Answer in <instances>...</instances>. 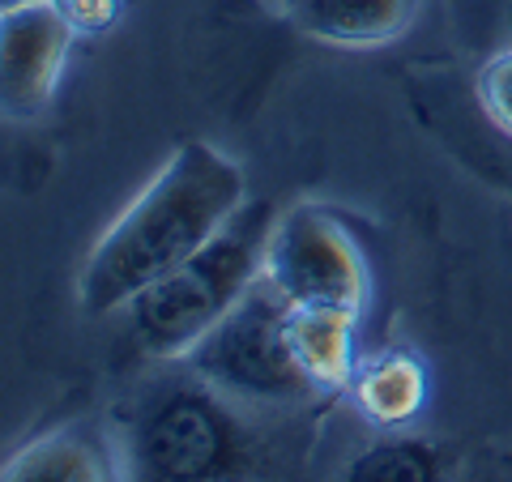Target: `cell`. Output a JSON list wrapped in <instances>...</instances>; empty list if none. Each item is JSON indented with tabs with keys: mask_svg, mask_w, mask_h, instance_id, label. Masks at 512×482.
<instances>
[{
	"mask_svg": "<svg viewBox=\"0 0 512 482\" xmlns=\"http://www.w3.org/2000/svg\"><path fill=\"white\" fill-rule=\"evenodd\" d=\"M13 5H30V0H5V9H13Z\"/></svg>",
	"mask_w": 512,
	"mask_h": 482,
	"instance_id": "obj_14",
	"label": "cell"
},
{
	"mask_svg": "<svg viewBox=\"0 0 512 482\" xmlns=\"http://www.w3.org/2000/svg\"><path fill=\"white\" fill-rule=\"evenodd\" d=\"M9 482H99L111 478V457L90 436H47L5 470Z\"/></svg>",
	"mask_w": 512,
	"mask_h": 482,
	"instance_id": "obj_9",
	"label": "cell"
},
{
	"mask_svg": "<svg viewBox=\"0 0 512 482\" xmlns=\"http://www.w3.org/2000/svg\"><path fill=\"white\" fill-rule=\"evenodd\" d=\"M440 474V453L427 440H384L350 461V482H427Z\"/></svg>",
	"mask_w": 512,
	"mask_h": 482,
	"instance_id": "obj_11",
	"label": "cell"
},
{
	"mask_svg": "<svg viewBox=\"0 0 512 482\" xmlns=\"http://www.w3.org/2000/svg\"><path fill=\"white\" fill-rule=\"evenodd\" d=\"M192 359L214 389L248 401H308L320 389L295 350L291 303L274 291L265 273L201 337Z\"/></svg>",
	"mask_w": 512,
	"mask_h": 482,
	"instance_id": "obj_3",
	"label": "cell"
},
{
	"mask_svg": "<svg viewBox=\"0 0 512 482\" xmlns=\"http://www.w3.org/2000/svg\"><path fill=\"white\" fill-rule=\"evenodd\" d=\"M478 103H483L487 120L504 137H512V47L495 52L483 64V73H478Z\"/></svg>",
	"mask_w": 512,
	"mask_h": 482,
	"instance_id": "obj_12",
	"label": "cell"
},
{
	"mask_svg": "<svg viewBox=\"0 0 512 482\" xmlns=\"http://www.w3.org/2000/svg\"><path fill=\"white\" fill-rule=\"evenodd\" d=\"M244 205V167L205 141H184L94 244L77 282L82 308L90 316L124 312L150 282L197 256Z\"/></svg>",
	"mask_w": 512,
	"mask_h": 482,
	"instance_id": "obj_1",
	"label": "cell"
},
{
	"mask_svg": "<svg viewBox=\"0 0 512 482\" xmlns=\"http://www.w3.org/2000/svg\"><path fill=\"white\" fill-rule=\"evenodd\" d=\"M303 35L333 47H380L414 18V0H291Z\"/></svg>",
	"mask_w": 512,
	"mask_h": 482,
	"instance_id": "obj_7",
	"label": "cell"
},
{
	"mask_svg": "<svg viewBox=\"0 0 512 482\" xmlns=\"http://www.w3.org/2000/svg\"><path fill=\"white\" fill-rule=\"evenodd\" d=\"M265 278L291 308H329L359 316L367 299V269L359 248L320 210L282 214L265 244Z\"/></svg>",
	"mask_w": 512,
	"mask_h": 482,
	"instance_id": "obj_5",
	"label": "cell"
},
{
	"mask_svg": "<svg viewBox=\"0 0 512 482\" xmlns=\"http://www.w3.org/2000/svg\"><path fill=\"white\" fill-rule=\"evenodd\" d=\"M73 22L56 0H30L5 9L0 26V103L9 120H30L52 103L69 60Z\"/></svg>",
	"mask_w": 512,
	"mask_h": 482,
	"instance_id": "obj_6",
	"label": "cell"
},
{
	"mask_svg": "<svg viewBox=\"0 0 512 482\" xmlns=\"http://www.w3.org/2000/svg\"><path fill=\"white\" fill-rule=\"evenodd\" d=\"M355 320L359 316L329 312V308H291L295 350L320 389L346 380L350 367H355Z\"/></svg>",
	"mask_w": 512,
	"mask_h": 482,
	"instance_id": "obj_8",
	"label": "cell"
},
{
	"mask_svg": "<svg viewBox=\"0 0 512 482\" xmlns=\"http://www.w3.org/2000/svg\"><path fill=\"white\" fill-rule=\"evenodd\" d=\"M508 26H512V9H508Z\"/></svg>",
	"mask_w": 512,
	"mask_h": 482,
	"instance_id": "obj_15",
	"label": "cell"
},
{
	"mask_svg": "<svg viewBox=\"0 0 512 482\" xmlns=\"http://www.w3.org/2000/svg\"><path fill=\"white\" fill-rule=\"evenodd\" d=\"M274 222L278 218L265 201H248L197 256L150 282L124 308L133 342L154 359L192 355L201 337L261 278Z\"/></svg>",
	"mask_w": 512,
	"mask_h": 482,
	"instance_id": "obj_2",
	"label": "cell"
},
{
	"mask_svg": "<svg viewBox=\"0 0 512 482\" xmlns=\"http://www.w3.org/2000/svg\"><path fill=\"white\" fill-rule=\"evenodd\" d=\"M56 5L69 13L73 26H86V30H103L116 13V0H56Z\"/></svg>",
	"mask_w": 512,
	"mask_h": 482,
	"instance_id": "obj_13",
	"label": "cell"
},
{
	"mask_svg": "<svg viewBox=\"0 0 512 482\" xmlns=\"http://www.w3.org/2000/svg\"><path fill=\"white\" fill-rule=\"evenodd\" d=\"M359 397H363V410L372 414L376 423H384V427L406 423L410 414L419 410V401H423V372H419V363L402 359V355L380 359L372 372L363 376Z\"/></svg>",
	"mask_w": 512,
	"mask_h": 482,
	"instance_id": "obj_10",
	"label": "cell"
},
{
	"mask_svg": "<svg viewBox=\"0 0 512 482\" xmlns=\"http://www.w3.org/2000/svg\"><path fill=\"white\" fill-rule=\"evenodd\" d=\"M248 448L235 414L210 389H167L128 427V470L154 482H201L244 470Z\"/></svg>",
	"mask_w": 512,
	"mask_h": 482,
	"instance_id": "obj_4",
	"label": "cell"
}]
</instances>
